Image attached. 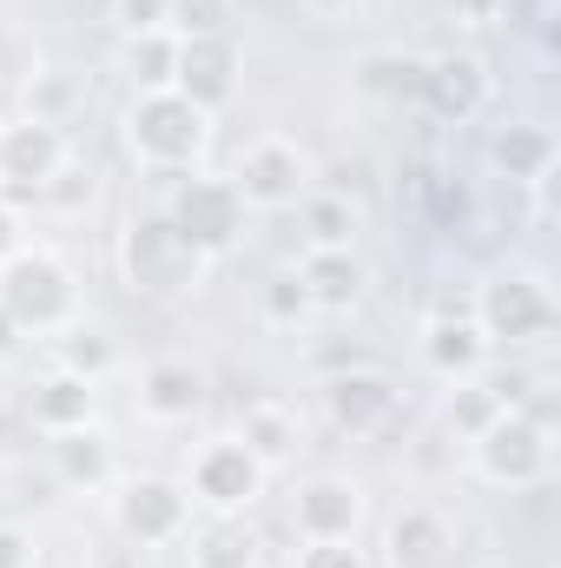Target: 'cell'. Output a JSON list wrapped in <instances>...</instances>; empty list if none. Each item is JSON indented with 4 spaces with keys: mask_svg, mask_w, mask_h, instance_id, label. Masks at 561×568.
Instances as JSON below:
<instances>
[{
    "mask_svg": "<svg viewBox=\"0 0 561 568\" xmlns=\"http://www.w3.org/2000/svg\"><path fill=\"white\" fill-rule=\"evenodd\" d=\"M232 185H238L245 212H297V199L310 192V152L284 133H265L245 145Z\"/></svg>",
    "mask_w": 561,
    "mask_h": 568,
    "instance_id": "7",
    "label": "cell"
},
{
    "mask_svg": "<svg viewBox=\"0 0 561 568\" xmlns=\"http://www.w3.org/2000/svg\"><path fill=\"white\" fill-rule=\"evenodd\" d=\"M238 443H245L265 469L290 463V449H297V410L278 404V397H252L245 417H238Z\"/></svg>",
    "mask_w": 561,
    "mask_h": 568,
    "instance_id": "22",
    "label": "cell"
},
{
    "mask_svg": "<svg viewBox=\"0 0 561 568\" xmlns=\"http://www.w3.org/2000/svg\"><path fill=\"white\" fill-rule=\"evenodd\" d=\"M47 344H53V371H73V377H86V384H100V377L113 371V337H100V331H86V324H67V331H53Z\"/></svg>",
    "mask_w": 561,
    "mask_h": 568,
    "instance_id": "25",
    "label": "cell"
},
{
    "mask_svg": "<svg viewBox=\"0 0 561 568\" xmlns=\"http://www.w3.org/2000/svg\"><path fill=\"white\" fill-rule=\"evenodd\" d=\"M113 523H120V536H126L133 549L185 542V529H192V496H185V483H172V476H133V483H120V496H113Z\"/></svg>",
    "mask_w": 561,
    "mask_h": 568,
    "instance_id": "8",
    "label": "cell"
},
{
    "mask_svg": "<svg viewBox=\"0 0 561 568\" xmlns=\"http://www.w3.org/2000/svg\"><path fill=\"white\" fill-rule=\"evenodd\" d=\"M165 219L205 252V258H218V252H232L238 245V232H245V199H238V185H232V172L225 179H185L178 192H172V205H165Z\"/></svg>",
    "mask_w": 561,
    "mask_h": 568,
    "instance_id": "9",
    "label": "cell"
},
{
    "mask_svg": "<svg viewBox=\"0 0 561 568\" xmlns=\"http://www.w3.org/2000/svg\"><path fill=\"white\" fill-rule=\"evenodd\" d=\"M20 424H27V417H13V410H0V456L13 449V436H20Z\"/></svg>",
    "mask_w": 561,
    "mask_h": 568,
    "instance_id": "38",
    "label": "cell"
},
{
    "mask_svg": "<svg viewBox=\"0 0 561 568\" xmlns=\"http://www.w3.org/2000/svg\"><path fill=\"white\" fill-rule=\"evenodd\" d=\"M172 87L192 106L218 113L232 100V87H238V40L232 33H178V73H172Z\"/></svg>",
    "mask_w": 561,
    "mask_h": 568,
    "instance_id": "12",
    "label": "cell"
},
{
    "mask_svg": "<svg viewBox=\"0 0 561 568\" xmlns=\"http://www.w3.org/2000/svg\"><path fill=\"white\" fill-rule=\"evenodd\" d=\"M265 311H272L278 324H297V317H304L310 304H304V291H297L290 278H278V284H265Z\"/></svg>",
    "mask_w": 561,
    "mask_h": 568,
    "instance_id": "35",
    "label": "cell"
},
{
    "mask_svg": "<svg viewBox=\"0 0 561 568\" xmlns=\"http://www.w3.org/2000/svg\"><path fill=\"white\" fill-rule=\"evenodd\" d=\"M33 562H40L33 536H27L20 523H0V568H33Z\"/></svg>",
    "mask_w": 561,
    "mask_h": 568,
    "instance_id": "34",
    "label": "cell"
},
{
    "mask_svg": "<svg viewBox=\"0 0 561 568\" xmlns=\"http://www.w3.org/2000/svg\"><path fill=\"white\" fill-rule=\"evenodd\" d=\"M73 159V140L60 126H40V120H7L0 126V199L13 205H33V192Z\"/></svg>",
    "mask_w": 561,
    "mask_h": 568,
    "instance_id": "10",
    "label": "cell"
},
{
    "mask_svg": "<svg viewBox=\"0 0 561 568\" xmlns=\"http://www.w3.org/2000/svg\"><path fill=\"white\" fill-rule=\"evenodd\" d=\"M0 311L27 331V337H53L67 324H80V284L67 272L60 252L47 245H20L0 265Z\"/></svg>",
    "mask_w": 561,
    "mask_h": 568,
    "instance_id": "1",
    "label": "cell"
},
{
    "mask_svg": "<svg viewBox=\"0 0 561 568\" xmlns=\"http://www.w3.org/2000/svg\"><path fill=\"white\" fill-rule=\"evenodd\" d=\"M449 523L429 509V503H410L397 523H390V568H436L449 556Z\"/></svg>",
    "mask_w": 561,
    "mask_h": 568,
    "instance_id": "21",
    "label": "cell"
},
{
    "mask_svg": "<svg viewBox=\"0 0 561 568\" xmlns=\"http://www.w3.org/2000/svg\"><path fill=\"white\" fill-rule=\"evenodd\" d=\"M469 463L496 489H536L555 469V424H542L529 410H502L496 424L469 443Z\"/></svg>",
    "mask_w": 561,
    "mask_h": 568,
    "instance_id": "4",
    "label": "cell"
},
{
    "mask_svg": "<svg viewBox=\"0 0 561 568\" xmlns=\"http://www.w3.org/2000/svg\"><path fill=\"white\" fill-rule=\"evenodd\" d=\"M469 317L489 344H536L555 331V297L536 272H496L469 297Z\"/></svg>",
    "mask_w": 561,
    "mask_h": 568,
    "instance_id": "6",
    "label": "cell"
},
{
    "mask_svg": "<svg viewBox=\"0 0 561 568\" xmlns=\"http://www.w3.org/2000/svg\"><path fill=\"white\" fill-rule=\"evenodd\" d=\"M47 449H53V469H60L67 489H100V483L113 476V443H106L93 424L47 436Z\"/></svg>",
    "mask_w": 561,
    "mask_h": 568,
    "instance_id": "20",
    "label": "cell"
},
{
    "mask_svg": "<svg viewBox=\"0 0 561 568\" xmlns=\"http://www.w3.org/2000/svg\"><path fill=\"white\" fill-rule=\"evenodd\" d=\"M297 225H304V252H350V239H357V205H350V192L310 185V192L297 199Z\"/></svg>",
    "mask_w": 561,
    "mask_h": 568,
    "instance_id": "19",
    "label": "cell"
},
{
    "mask_svg": "<svg viewBox=\"0 0 561 568\" xmlns=\"http://www.w3.org/2000/svg\"><path fill=\"white\" fill-rule=\"evenodd\" d=\"M265 463L238 443V436H212L192 449V469H185V496L205 509V516H245L258 496H265Z\"/></svg>",
    "mask_w": 561,
    "mask_h": 568,
    "instance_id": "5",
    "label": "cell"
},
{
    "mask_svg": "<svg viewBox=\"0 0 561 568\" xmlns=\"http://www.w3.org/2000/svg\"><path fill=\"white\" fill-rule=\"evenodd\" d=\"M20 113L27 120H40V126H73V113H80V87L67 80V73H33L27 80V93H20Z\"/></svg>",
    "mask_w": 561,
    "mask_h": 568,
    "instance_id": "27",
    "label": "cell"
},
{
    "mask_svg": "<svg viewBox=\"0 0 561 568\" xmlns=\"http://www.w3.org/2000/svg\"><path fill=\"white\" fill-rule=\"evenodd\" d=\"M357 87H364L370 100H417L422 60L417 53H370V60L357 67Z\"/></svg>",
    "mask_w": 561,
    "mask_h": 568,
    "instance_id": "26",
    "label": "cell"
},
{
    "mask_svg": "<svg viewBox=\"0 0 561 568\" xmlns=\"http://www.w3.org/2000/svg\"><path fill=\"white\" fill-rule=\"evenodd\" d=\"M113 27H120L126 40L159 33V27H172V0H113Z\"/></svg>",
    "mask_w": 561,
    "mask_h": 568,
    "instance_id": "31",
    "label": "cell"
},
{
    "mask_svg": "<svg viewBox=\"0 0 561 568\" xmlns=\"http://www.w3.org/2000/svg\"><path fill=\"white\" fill-rule=\"evenodd\" d=\"M489 93H496V80H489L482 53H436V60H422L417 100H429L436 120H456L462 126V120H476L489 106Z\"/></svg>",
    "mask_w": 561,
    "mask_h": 568,
    "instance_id": "13",
    "label": "cell"
},
{
    "mask_svg": "<svg viewBox=\"0 0 561 568\" xmlns=\"http://www.w3.org/2000/svg\"><path fill=\"white\" fill-rule=\"evenodd\" d=\"M93 192H100L93 165H86V159H67V165L33 192V205H47V212H67V219H73V212H86V205H93Z\"/></svg>",
    "mask_w": 561,
    "mask_h": 568,
    "instance_id": "30",
    "label": "cell"
},
{
    "mask_svg": "<svg viewBox=\"0 0 561 568\" xmlns=\"http://www.w3.org/2000/svg\"><path fill=\"white\" fill-rule=\"evenodd\" d=\"M324 410H330V424H337V429L370 436V429H384L390 417H397V384H390V377H377V371L330 377V384H324Z\"/></svg>",
    "mask_w": 561,
    "mask_h": 568,
    "instance_id": "15",
    "label": "cell"
},
{
    "mask_svg": "<svg viewBox=\"0 0 561 568\" xmlns=\"http://www.w3.org/2000/svg\"><path fill=\"white\" fill-rule=\"evenodd\" d=\"M140 410L152 424H192L205 410V371L185 357H152L140 371Z\"/></svg>",
    "mask_w": 561,
    "mask_h": 568,
    "instance_id": "14",
    "label": "cell"
},
{
    "mask_svg": "<svg viewBox=\"0 0 561 568\" xmlns=\"http://www.w3.org/2000/svg\"><path fill=\"white\" fill-rule=\"evenodd\" d=\"M192 568H258V536L245 529V516H212L205 529H185Z\"/></svg>",
    "mask_w": 561,
    "mask_h": 568,
    "instance_id": "24",
    "label": "cell"
},
{
    "mask_svg": "<svg viewBox=\"0 0 561 568\" xmlns=\"http://www.w3.org/2000/svg\"><path fill=\"white\" fill-rule=\"evenodd\" d=\"M290 529H297V542H357V529H364V489L350 476H310L290 496Z\"/></svg>",
    "mask_w": 561,
    "mask_h": 568,
    "instance_id": "11",
    "label": "cell"
},
{
    "mask_svg": "<svg viewBox=\"0 0 561 568\" xmlns=\"http://www.w3.org/2000/svg\"><path fill=\"white\" fill-rule=\"evenodd\" d=\"M172 33H232L225 0H172Z\"/></svg>",
    "mask_w": 561,
    "mask_h": 568,
    "instance_id": "32",
    "label": "cell"
},
{
    "mask_svg": "<svg viewBox=\"0 0 561 568\" xmlns=\"http://www.w3.org/2000/svg\"><path fill=\"white\" fill-rule=\"evenodd\" d=\"M489 351H496V344L476 331V317H469V311H462V317H429V324H422V364H429L436 377H449V384L482 377Z\"/></svg>",
    "mask_w": 561,
    "mask_h": 568,
    "instance_id": "16",
    "label": "cell"
},
{
    "mask_svg": "<svg viewBox=\"0 0 561 568\" xmlns=\"http://www.w3.org/2000/svg\"><path fill=\"white\" fill-rule=\"evenodd\" d=\"M304 7H310V13H317V20H330V13H350V7H357V0H304Z\"/></svg>",
    "mask_w": 561,
    "mask_h": 568,
    "instance_id": "39",
    "label": "cell"
},
{
    "mask_svg": "<svg viewBox=\"0 0 561 568\" xmlns=\"http://www.w3.org/2000/svg\"><path fill=\"white\" fill-rule=\"evenodd\" d=\"M20 337H27V331H20V324L0 311V357H7V351H20Z\"/></svg>",
    "mask_w": 561,
    "mask_h": 568,
    "instance_id": "37",
    "label": "cell"
},
{
    "mask_svg": "<svg viewBox=\"0 0 561 568\" xmlns=\"http://www.w3.org/2000/svg\"><path fill=\"white\" fill-rule=\"evenodd\" d=\"M20 245H27V225H20V205H13V199H0V265H7V258H13Z\"/></svg>",
    "mask_w": 561,
    "mask_h": 568,
    "instance_id": "36",
    "label": "cell"
},
{
    "mask_svg": "<svg viewBox=\"0 0 561 568\" xmlns=\"http://www.w3.org/2000/svg\"><path fill=\"white\" fill-rule=\"evenodd\" d=\"M126 145L145 172H192L212 145V113L192 106L178 87H159V93H140L126 106Z\"/></svg>",
    "mask_w": 561,
    "mask_h": 568,
    "instance_id": "2",
    "label": "cell"
},
{
    "mask_svg": "<svg viewBox=\"0 0 561 568\" xmlns=\"http://www.w3.org/2000/svg\"><path fill=\"white\" fill-rule=\"evenodd\" d=\"M502 410H509V404L496 397V384H489V377H462V384H456V397H449V429H456L462 443H476V436L496 424Z\"/></svg>",
    "mask_w": 561,
    "mask_h": 568,
    "instance_id": "29",
    "label": "cell"
},
{
    "mask_svg": "<svg viewBox=\"0 0 561 568\" xmlns=\"http://www.w3.org/2000/svg\"><path fill=\"white\" fill-rule=\"evenodd\" d=\"M297 568H364V556H357V542H304Z\"/></svg>",
    "mask_w": 561,
    "mask_h": 568,
    "instance_id": "33",
    "label": "cell"
},
{
    "mask_svg": "<svg viewBox=\"0 0 561 568\" xmlns=\"http://www.w3.org/2000/svg\"><path fill=\"white\" fill-rule=\"evenodd\" d=\"M489 159L516 179V185H542V179H555V133L549 126H509V133H496L489 145Z\"/></svg>",
    "mask_w": 561,
    "mask_h": 568,
    "instance_id": "23",
    "label": "cell"
},
{
    "mask_svg": "<svg viewBox=\"0 0 561 568\" xmlns=\"http://www.w3.org/2000/svg\"><path fill=\"white\" fill-rule=\"evenodd\" d=\"M93 390H100V384H86V377H73V371H53L47 384H33V397H27L20 417L40 429V436L80 429V424H93Z\"/></svg>",
    "mask_w": 561,
    "mask_h": 568,
    "instance_id": "18",
    "label": "cell"
},
{
    "mask_svg": "<svg viewBox=\"0 0 561 568\" xmlns=\"http://www.w3.org/2000/svg\"><path fill=\"white\" fill-rule=\"evenodd\" d=\"M120 272H126V284L145 291V297H185V291L205 284L212 258L159 212V219H133V225H126V239H120Z\"/></svg>",
    "mask_w": 561,
    "mask_h": 568,
    "instance_id": "3",
    "label": "cell"
},
{
    "mask_svg": "<svg viewBox=\"0 0 561 568\" xmlns=\"http://www.w3.org/2000/svg\"><path fill=\"white\" fill-rule=\"evenodd\" d=\"M126 67H133V80H140V93L172 87V73H178V33H172V27H159V33L126 40Z\"/></svg>",
    "mask_w": 561,
    "mask_h": 568,
    "instance_id": "28",
    "label": "cell"
},
{
    "mask_svg": "<svg viewBox=\"0 0 561 568\" xmlns=\"http://www.w3.org/2000/svg\"><path fill=\"white\" fill-rule=\"evenodd\" d=\"M290 284L304 291V304L310 311H350L357 297H364V265L350 258V252H297V272Z\"/></svg>",
    "mask_w": 561,
    "mask_h": 568,
    "instance_id": "17",
    "label": "cell"
}]
</instances>
